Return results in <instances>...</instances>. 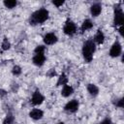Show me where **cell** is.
I'll return each mask as SVG.
<instances>
[{
	"instance_id": "cell-6",
	"label": "cell",
	"mask_w": 124,
	"mask_h": 124,
	"mask_svg": "<svg viewBox=\"0 0 124 124\" xmlns=\"http://www.w3.org/2000/svg\"><path fill=\"white\" fill-rule=\"evenodd\" d=\"M78 108H79L78 101L76 99H73V100L67 102V104L64 106V110L67 112H70V113H74V112L78 111Z\"/></svg>"
},
{
	"instance_id": "cell-2",
	"label": "cell",
	"mask_w": 124,
	"mask_h": 124,
	"mask_svg": "<svg viewBox=\"0 0 124 124\" xmlns=\"http://www.w3.org/2000/svg\"><path fill=\"white\" fill-rule=\"evenodd\" d=\"M48 16H49V12L46 9L42 8V9H39V10L35 11L31 15L29 22H30L31 25L42 24V23H44L45 21H46L48 19Z\"/></svg>"
},
{
	"instance_id": "cell-17",
	"label": "cell",
	"mask_w": 124,
	"mask_h": 124,
	"mask_svg": "<svg viewBox=\"0 0 124 124\" xmlns=\"http://www.w3.org/2000/svg\"><path fill=\"white\" fill-rule=\"evenodd\" d=\"M3 5L7 9H14L17 5V1L16 0H4L3 1Z\"/></svg>"
},
{
	"instance_id": "cell-13",
	"label": "cell",
	"mask_w": 124,
	"mask_h": 124,
	"mask_svg": "<svg viewBox=\"0 0 124 124\" xmlns=\"http://www.w3.org/2000/svg\"><path fill=\"white\" fill-rule=\"evenodd\" d=\"M74 93V88L73 86L69 85V84H65L62 86V89H61V95L65 98L67 97H70L72 94Z\"/></svg>"
},
{
	"instance_id": "cell-20",
	"label": "cell",
	"mask_w": 124,
	"mask_h": 124,
	"mask_svg": "<svg viewBox=\"0 0 124 124\" xmlns=\"http://www.w3.org/2000/svg\"><path fill=\"white\" fill-rule=\"evenodd\" d=\"M21 73H22V70H21V68H20L18 65H15V66L12 68V74H13L14 76L17 77V76L21 75Z\"/></svg>"
},
{
	"instance_id": "cell-14",
	"label": "cell",
	"mask_w": 124,
	"mask_h": 124,
	"mask_svg": "<svg viewBox=\"0 0 124 124\" xmlns=\"http://www.w3.org/2000/svg\"><path fill=\"white\" fill-rule=\"evenodd\" d=\"M86 89H87V92H88L92 97H96V96H98V94H99V87H98L96 84H94V83H89V84H87Z\"/></svg>"
},
{
	"instance_id": "cell-23",
	"label": "cell",
	"mask_w": 124,
	"mask_h": 124,
	"mask_svg": "<svg viewBox=\"0 0 124 124\" xmlns=\"http://www.w3.org/2000/svg\"><path fill=\"white\" fill-rule=\"evenodd\" d=\"M116 107H118V108H123L124 107V100H123V98H120V99H118L117 101H116Z\"/></svg>"
},
{
	"instance_id": "cell-26",
	"label": "cell",
	"mask_w": 124,
	"mask_h": 124,
	"mask_svg": "<svg viewBox=\"0 0 124 124\" xmlns=\"http://www.w3.org/2000/svg\"><path fill=\"white\" fill-rule=\"evenodd\" d=\"M7 95V92L4 89H0V97H5Z\"/></svg>"
},
{
	"instance_id": "cell-21",
	"label": "cell",
	"mask_w": 124,
	"mask_h": 124,
	"mask_svg": "<svg viewBox=\"0 0 124 124\" xmlns=\"http://www.w3.org/2000/svg\"><path fill=\"white\" fill-rule=\"evenodd\" d=\"M14 122H15V116L13 114H8L5 117L3 124H14Z\"/></svg>"
},
{
	"instance_id": "cell-10",
	"label": "cell",
	"mask_w": 124,
	"mask_h": 124,
	"mask_svg": "<svg viewBox=\"0 0 124 124\" xmlns=\"http://www.w3.org/2000/svg\"><path fill=\"white\" fill-rule=\"evenodd\" d=\"M29 117L33 120H40L44 117V111L41 108H32L29 111Z\"/></svg>"
},
{
	"instance_id": "cell-11",
	"label": "cell",
	"mask_w": 124,
	"mask_h": 124,
	"mask_svg": "<svg viewBox=\"0 0 124 124\" xmlns=\"http://www.w3.org/2000/svg\"><path fill=\"white\" fill-rule=\"evenodd\" d=\"M105 39H106V37H105V34L102 31V29H98L92 40L96 45H103L105 42Z\"/></svg>"
},
{
	"instance_id": "cell-29",
	"label": "cell",
	"mask_w": 124,
	"mask_h": 124,
	"mask_svg": "<svg viewBox=\"0 0 124 124\" xmlns=\"http://www.w3.org/2000/svg\"><path fill=\"white\" fill-rule=\"evenodd\" d=\"M112 124H113V123H112Z\"/></svg>"
},
{
	"instance_id": "cell-9",
	"label": "cell",
	"mask_w": 124,
	"mask_h": 124,
	"mask_svg": "<svg viewBox=\"0 0 124 124\" xmlns=\"http://www.w3.org/2000/svg\"><path fill=\"white\" fill-rule=\"evenodd\" d=\"M46 60V57L45 54H35L32 58V62L37 67H42Z\"/></svg>"
},
{
	"instance_id": "cell-19",
	"label": "cell",
	"mask_w": 124,
	"mask_h": 124,
	"mask_svg": "<svg viewBox=\"0 0 124 124\" xmlns=\"http://www.w3.org/2000/svg\"><path fill=\"white\" fill-rule=\"evenodd\" d=\"M45 51H46V46H43V45L37 46L35 47V49H34L35 54H45Z\"/></svg>"
},
{
	"instance_id": "cell-8",
	"label": "cell",
	"mask_w": 124,
	"mask_h": 124,
	"mask_svg": "<svg viewBox=\"0 0 124 124\" xmlns=\"http://www.w3.org/2000/svg\"><path fill=\"white\" fill-rule=\"evenodd\" d=\"M43 41H44L45 45H46V46H52V45H54V44L57 43L58 38H57L56 34H54L52 32H49V33H46V34L44 35Z\"/></svg>"
},
{
	"instance_id": "cell-16",
	"label": "cell",
	"mask_w": 124,
	"mask_h": 124,
	"mask_svg": "<svg viewBox=\"0 0 124 124\" xmlns=\"http://www.w3.org/2000/svg\"><path fill=\"white\" fill-rule=\"evenodd\" d=\"M65 84H68V78H67V76H66L64 73H62V74L59 76V78H58V80H57V82H56V86L65 85Z\"/></svg>"
},
{
	"instance_id": "cell-24",
	"label": "cell",
	"mask_w": 124,
	"mask_h": 124,
	"mask_svg": "<svg viewBox=\"0 0 124 124\" xmlns=\"http://www.w3.org/2000/svg\"><path fill=\"white\" fill-rule=\"evenodd\" d=\"M99 124H112V121H111V119H110V118L107 117V118L103 119Z\"/></svg>"
},
{
	"instance_id": "cell-22",
	"label": "cell",
	"mask_w": 124,
	"mask_h": 124,
	"mask_svg": "<svg viewBox=\"0 0 124 124\" xmlns=\"http://www.w3.org/2000/svg\"><path fill=\"white\" fill-rule=\"evenodd\" d=\"M55 7H57V8H60L62 5H64V3H65V1H63V0H60V1H56V0H54V1H52L51 2Z\"/></svg>"
},
{
	"instance_id": "cell-3",
	"label": "cell",
	"mask_w": 124,
	"mask_h": 124,
	"mask_svg": "<svg viewBox=\"0 0 124 124\" xmlns=\"http://www.w3.org/2000/svg\"><path fill=\"white\" fill-rule=\"evenodd\" d=\"M113 23L115 26H122L124 23V13L121 7L115 6L113 11Z\"/></svg>"
},
{
	"instance_id": "cell-28",
	"label": "cell",
	"mask_w": 124,
	"mask_h": 124,
	"mask_svg": "<svg viewBox=\"0 0 124 124\" xmlns=\"http://www.w3.org/2000/svg\"><path fill=\"white\" fill-rule=\"evenodd\" d=\"M56 124H65L64 122H58V123H56Z\"/></svg>"
},
{
	"instance_id": "cell-1",
	"label": "cell",
	"mask_w": 124,
	"mask_h": 124,
	"mask_svg": "<svg viewBox=\"0 0 124 124\" xmlns=\"http://www.w3.org/2000/svg\"><path fill=\"white\" fill-rule=\"evenodd\" d=\"M95 51H96V44L93 42L92 39L87 40L83 43L82 48H81V53H82V56H83V59L85 62L90 63L93 60Z\"/></svg>"
},
{
	"instance_id": "cell-5",
	"label": "cell",
	"mask_w": 124,
	"mask_h": 124,
	"mask_svg": "<svg viewBox=\"0 0 124 124\" xmlns=\"http://www.w3.org/2000/svg\"><path fill=\"white\" fill-rule=\"evenodd\" d=\"M109 56L112 57V58H116V57H119L121 54H122V45L120 44L119 41H115L110 48H109V52H108Z\"/></svg>"
},
{
	"instance_id": "cell-12",
	"label": "cell",
	"mask_w": 124,
	"mask_h": 124,
	"mask_svg": "<svg viewBox=\"0 0 124 124\" xmlns=\"http://www.w3.org/2000/svg\"><path fill=\"white\" fill-rule=\"evenodd\" d=\"M102 12V4L100 3H94L90 7V14L92 16H98Z\"/></svg>"
},
{
	"instance_id": "cell-7",
	"label": "cell",
	"mask_w": 124,
	"mask_h": 124,
	"mask_svg": "<svg viewBox=\"0 0 124 124\" xmlns=\"http://www.w3.org/2000/svg\"><path fill=\"white\" fill-rule=\"evenodd\" d=\"M44 101H45V97L40 92V90H38V89L35 90L33 92L32 96H31V103H32V105H34V106H40V105H42L44 103Z\"/></svg>"
},
{
	"instance_id": "cell-4",
	"label": "cell",
	"mask_w": 124,
	"mask_h": 124,
	"mask_svg": "<svg viewBox=\"0 0 124 124\" xmlns=\"http://www.w3.org/2000/svg\"><path fill=\"white\" fill-rule=\"evenodd\" d=\"M63 32L67 36H70V37L74 36L77 33V25H76V23L73 20H71L70 18H68L65 21V24L63 26Z\"/></svg>"
},
{
	"instance_id": "cell-18",
	"label": "cell",
	"mask_w": 124,
	"mask_h": 124,
	"mask_svg": "<svg viewBox=\"0 0 124 124\" xmlns=\"http://www.w3.org/2000/svg\"><path fill=\"white\" fill-rule=\"evenodd\" d=\"M10 47H11V43H10V41L8 40V38H4L3 39V41H2V44H1V48L3 49V50H8V49H10Z\"/></svg>"
},
{
	"instance_id": "cell-27",
	"label": "cell",
	"mask_w": 124,
	"mask_h": 124,
	"mask_svg": "<svg viewBox=\"0 0 124 124\" xmlns=\"http://www.w3.org/2000/svg\"><path fill=\"white\" fill-rule=\"evenodd\" d=\"M118 32H119L120 36L123 37V25H122V26H119V28H118Z\"/></svg>"
},
{
	"instance_id": "cell-15",
	"label": "cell",
	"mask_w": 124,
	"mask_h": 124,
	"mask_svg": "<svg viewBox=\"0 0 124 124\" xmlns=\"http://www.w3.org/2000/svg\"><path fill=\"white\" fill-rule=\"evenodd\" d=\"M92 28H93V22H92V20L89 19V18H86V19H84L83 22L81 23L80 31H81V33H83V32L87 31V30L92 29Z\"/></svg>"
},
{
	"instance_id": "cell-25",
	"label": "cell",
	"mask_w": 124,
	"mask_h": 124,
	"mask_svg": "<svg viewBox=\"0 0 124 124\" xmlns=\"http://www.w3.org/2000/svg\"><path fill=\"white\" fill-rule=\"evenodd\" d=\"M46 76H47V77H49V78H53L54 76H56V72H55L53 69H50V70H49V72L46 74Z\"/></svg>"
}]
</instances>
